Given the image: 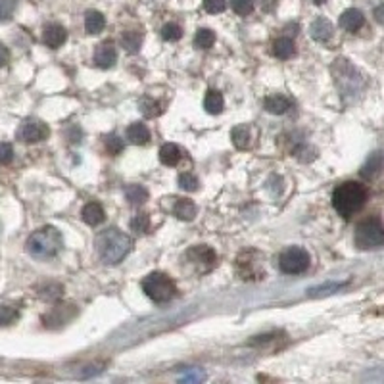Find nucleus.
<instances>
[{"label":"nucleus","instance_id":"nucleus-1","mask_svg":"<svg viewBox=\"0 0 384 384\" xmlns=\"http://www.w3.org/2000/svg\"><path fill=\"white\" fill-rule=\"evenodd\" d=\"M332 77L336 81L340 97L344 102L352 104L365 91V77L359 73L358 67H353L352 62L346 58L334 60L331 65Z\"/></svg>","mask_w":384,"mask_h":384},{"label":"nucleus","instance_id":"nucleus-2","mask_svg":"<svg viewBox=\"0 0 384 384\" xmlns=\"http://www.w3.org/2000/svg\"><path fill=\"white\" fill-rule=\"evenodd\" d=\"M98 258L104 261L106 265H116L119 261L125 260V256L129 254L133 248V241L125 235L124 231L111 227L102 231L94 241Z\"/></svg>","mask_w":384,"mask_h":384},{"label":"nucleus","instance_id":"nucleus-3","mask_svg":"<svg viewBox=\"0 0 384 384\" xmlns=\"http://www.w3.org/2000/svg\"><path fill=\"white\" fill-rule=\"evenodd\" d=\"M62 248H64V236L53 225L37 229L35 233L29 235L26 244V250L29 252V256L40 261L56 258L62 252Z\"/></svg>","mask_w":384,"mask_h":384},{"label":"nucleus","instance_id":"nucleus-4","mask_svg":"<svg viewBox=\"0 0 384 384\" xmlns=\"http://www.w3.org/2000/svg\"><path fill=\"white\" fill-rule=\"evenodd\" d=\"M365 202H367V189L356 181L342 182L332 194V206L344 219H350L352 215L358 214Z\"/></svg>","mask_w":384,"mask_h":384},{"label":"nucleus","instance_id":"nucleus-5","mask_svg":"<svg viewBox=\"0 0 384 384\" xmlns=\"http://www.w3.org/2000/svg\"><path fill=\"white\" fill-rule=\"evenodd\" d=\"M143 290L152 302L165 304L175 294V280L171 279L170 275L162 273V271H154V273L146 275L143 279Z\"/></svg>","mask_w":384,"mask_h":384},{"label":"nucleus","instance_id":"nucleus-6","mask_svg":"<svg viewBox=\"0 0 384 384\" xmlns=\"http://www.w3.org/2000/svg\"><path fill=\"white\" fill-rule=\"evenodd\" d=\"M356 246L361 250L384 246V223L378 217H367L356 229Z\"/></svg>","mask_w":384,"mask_h":384},{"label":"nucleus","instance_id":"nucleus-7","mask_svg":"<svg viewBox=\"0 0 384 384\" xmlns=\"http://www.w3.org/2000/svg\"><path fill=\"white\" fill-rule=\"evenodd\" d=\"M279 267L280 271L287 275L304 273L307 267H309V254H307L304 248H287V250L279 256Z\"/></svg>","mask_w":384,"mask_h":384},{"label":"nucleus","instance_id":"nucleus-8","mask_svg":"<svg viewBox=\"0 0 384 384\" xmlns=\"http://www.w3.org/2000/svg\"><path fill=\"white\" fill-rule=\"evenodd\" d=\"M48 133H50V129H48V125L45 121H40V119H27L18 129V138H20L21 143L27 144L40 143V141H45L48 137Z\"/></svg>","mask_w":384,"mask_h":384},{"label":"nucleus","instance_id":"nucleus-9","mask_svg":"<svg viewBox=\"0 0 384 384\" xmlns=\"http://www.w3.org/2000/svg\"><path fill=\"white\" fill-rule=\"evenodd\" d=\"M187 258H189L190 261L198 263L200 271H208V269H212V267L215 265V261H217V258H215V252L208 246L190 248L189 252H187Z\"/></svg>","mask_w":384,"mask_h":384},{"label":"nucleus","instance_id":"nucleus-10","mask_svg":"<svg viewBox=\"0 0 384 384\" xmlns=\"http://www.w3.org/2000/svg\"><path fill=\"white\" fill-rule=\"evenodd\" d=\"M75 312H77V309H75V306H72V304H62V306L54 307L48 315H45V325L54 327V323H56V327L64 325V323L70 321V317L75 315Z\"/></svg>","mask_w":384,"mask_h":384},{"label":"nucleus","instance_id":"nucleus-11","mask_svg":"<svg viewBox=\"0 0 384 384\" xmlns=\"http://www.w3.org/2000/svg\"><path fill=\"white\" fill-rule=\"evenodd\" d=\"M67 39V31L60 23H48L43 31V40L46 46L50 48H60Z\"/></svg>","mask_w":384,"mask_h":384},{"label":"nucleus","instance_id":"nucleus-12","mask_svg":"<svg viewBox=\"0 0 384 384\" xmlns=\"http://www.w3.org/2000/svg\"><path fill=\"white\" fill-rule=\"evenodd\" d=\"M116 60H118V54H116V48H114L110 40L102 43V45L97 48V53H94V64H97L98 67H102V70L111 67V65L116 64Z\"/></svg>","mask_w":384,"mask_h":384},{"label":"nucleus","instance_id":"nucleus-13","mask_svg":"<svg viewBox=\"0 0 384 384\" xmlns=\"http://www.w3.org/2000/svg\"><path fill=\"white\" fill-rule=\"evenodd\" d=\"M365 23L363 13L356 10V8H350V10H346L342 16H340V27L346 29V31L350 33H358Z\"/></svg>","mask_w":384,"mask_h":384},{"label":"nucleus","instance_id":"nucleus-14","mask_svg":"<svg viewBox=\"0 0 384 384\" xmlns=\"http://www.w3.org/2000/svg\"><path fill=\"white\" fill-rule=\"evenodd\" d=\"M81 217H83V221H85L87 225L97 227V225H100V223L106 219L104 208L98 202H89L85 208H83V212H81Z\"/></svg>","mask_w":384,"mask_h":384},{"label":"nucleus","instance_id":"nucleus-15","mask_svg":"<svg viewBox=\"0 0 384 384\" xmlns=\"http://www.w3.org/2000/svg\"><path fill=\"white\" fill-rule=\"evenodd\" d=\"M290 100L287 97H282V94H271V97H267L263 100V108L267 111H271L275 116H280V114H287L290 110Z\"/></svg>","mask_w":384,"mask_h":384},{"label":"nucleus","instance_id":"nucleus-16","mask_svg":"<svg viewBox=\"0 0 384 384\" xmlns=\"http://www.w3.org/2000/svg\"><path fill=\"white\" fill-rule=\"evenodd\" d=\"M312 37L315 40H319V43H325V40H329L332 37V33H334V29H332V23L329 20H325V18H317V20L312 23Z\"/></svg>","mask_w":384,"mask_h":384},{"label":"nucleus","instance_id":"nucleus-17","mask_svg":"<svg viewBox=\"0 0 384 384\" xmlns=\"http://www.w3.org/2000/svg\"><path fill=\"white\" fill-rule=\"evenodd\" d=\"M181 158H182L181 146H177V144H173V143L163 144L162 150H160V160H162L163 165H168V168L177 165Z\"/></svg>","mask_w":384,"mask_h":384},{"label":"nucleus","instance_id":"nucleus-18","mask_svg":"<svg viewBox=\"0 0 384 384\" xmlns=\"http://www.w3.org/2000/svg\"><path fill=\"white\" fill-rule=\"evenodd\" d=\"M196 204L189 198H181V200H177L175 206H173V214L175 217L182 219V221H190V219H194L196 217Z\"/></svg>","mask_w":384,"mask_h":384},{"label":"nucleus","instance_id":"nucleus-19","mask_svg":"<svg viewBox=\"0 0 384 384\" xmlns=\"http://www.w3.org/2000/svg\"><path fill=\"white\" fill-rule=\"evenodd\" d=\"M127 138L129 143L137 144V146H143L150 141V131L144 124H131L127 127Z\"/></svg>","mask_w":384,"mask_h":384},{"label":"nucleus","instance_id":"nucleus-20","mask_svg":"<svg viewBox=\"0 0 384 384\" xmlns=\"http://www.w3.org/2000/svg\"><path fill=\"white\" fill-rule=\"evenodd\" d=\"M383 170H384V152H377V154H373V156L367 160V163L363 165V170H361V175L373 179V177H377Z\"/></svg>","mask_w":384,"mask_h":384},{"label":"nucleus","instance_id":"nucleus-21","mask_svg":"<svg viewBox=\"0 0 384 384\" xmlns=\"http://www.w3.org/2000/svg\"><path fill=\"white\" fill-rule=\"evenodd\" d=\"M106 27V18L97 10H91V12L85 13V29L87 33H91V35H98V33H102V29Z\"/></svg>","mask_w":384,"mask_h":384},{"label":"nucleus","instance_id":"nucleus-22","mask_svg":"<svg viewBox=\"0 0 384 384\" xmlns=\"http://www.w3.org/2000/svg\"><path fill=\"white\" fill-rule=\"evenodd\" d=\"M273 53L277 58L287 60V58H290V56H294V53H296V46H294L292 39H288V37H280V39L275 40Z\"/></svg>","mask_w":384,"mask_h":384},{"label":"nucleus","instance_id":"nucleus-23","mask_svg":"<svg viewBox=\"0 0 384 384\" xmlns=\"http://www.w3.org/2000/svg\"><path fill=\"white\" fill-rule=\"evenodd\" d=\"M125 198L129 200L133 206H143L148 200V190L141 187V185H129L125 189Z\"/></svg>","mask_w":384,"mask_h":384},{"label":"nucleus","instance_id":"nucleus-24","mask_svg":"<svg viewBox=\"0 0 384 384\" xmlns=\"http://www.w3.org/2000/svg\"><path fill=\"white\" fill-rule=\"evenodd\" d=\"M204 108L208 114H219L223 110V94L219 91H208L206 98H204Z\"/></svg>","mask_w":384,"mask_h":384},{"label":"nucleus","instance_id":"nucleus-25","mask_svg":"<svg viewBox=\"0 0 384 384\" xmlns=\"http://www.w3.org/2000/svg\"><path fill=\"white\" fill-rule=\"evenodd\" d=\"M121 45L127 53L135 54L138 53V48L143 45V33L138 31H127L124 33V37H121Z\"/></svg>","mask_w":384,"mask_h":384},{"label":"nucleus","instance_id":"nucleus-26","mask_svg":"<svg viewBox=\"0 0 384 384\" xmlns=\"http://www.w3.org/2000/svg\"><path fill=\"white\" fill-rule=\"evenodd\" d=\"M231 138H233V143H235L236 148H248V144H250V127L246 125H238L235 129L231 131Z\"/></svg>","mask_w":384,"mask_h":384},{"label":"nucleus","instance_id":"nucleus-27","mask_svg":"<svg viewBox=\"0 0 384 384\" xmlns=\"http://www.w3.org/2000/svg\"><path fill=\"white\" fill-rule=\"evenodd\" d=\"M342 287L340 282H327V285H319V287H313L307 290V296L309 298H325V296H331L334 294L339 288Z\"/></svg>","mask_w":384,"mask_h":384},{"label":"nucleus","instance_id":"nucleus-28","mask_svg":"<svg viewBox=\"0 0 384 384\" xmlns=\"http://www.w3.org/2000/svg\"><path fill=\"white\" fill-rule=\"evenodd\" d=\"M215 43V33L209 31V29H200V31L196 33L194 37V45L198 46V48H212Z\"/></svg>","mask_w":384,"mask_h":384},{"label":"nucleus","instance_id":"nucleus-29","mask_svg":"<svg viewBox=\"0 0 384 384\" xmlns=\"http://www.w3.org/2000/svg\"><path fill=\"white\" fill-rule=\"evenodd\" d=\"M204 378H206V375H204V371H200V369H189V371H185L179 377V380H177V384H202Z\"/></svg>","mask_w":384,"mask_h":384},{"label":"nucleus","instance_id":"nucleus-30","mask_svg":"<svg viewBox=\"0 0 384 384\" xmlns=\"http://www.w3.org/2000/svg\"><path fill=\"white\" fill-rule=\"evenodd\" d=\"M138 108H141L143 116H146V118H156L158 114L162 111L156 100H152V98H148V97L141 98V104H138Z\"/></svg>","mask_w":384,"mask_h":384},{"label":"nucleus","instance_id":"nucleus-31","mask_svg":"<svg viewBox=\"0 0 384 384\" xmlns=\"http://www.w3.org/2000/svg\"><path fill=\"white\" fill-rule=\"evenodd\" d=\"M131 229L135 231V233H138V235H143V233H146L150 229V219L146 214H138L135 215L133 219H131Z\"/></svg>","mask_w":384,"mask_h":384},{"label":"nucleus","instance_id":"nucleus-32","mask_svg":"<svg viewBox=\"0 0 384 384\" xmlns=\"http://www.w3.org/2000/svg\"><path fill=\"white\" fill-rule=\"evenodd\" d=\"M39 294L45 300H56L62 296V287L56 282H46L45 287H39Z\"/></svg>","mask_w":384,"mask_h":384},{"label":"nucleus","instance_id":"nucleus-33","mask_svg":"<svg viewBox=\"0 0 384 384\" xmlns=\"http://www.w3.org/2000/svg\"><path fill=\"white\" fill-rule=\"evenodd\" d=\"M162 37L163 40H179L182 37L181 26H177V23H165V26L162 27Z\"/></svg>","mask_w":384,"mask_h":384},{"label":"nucleus","instance_id":"nucleus-34","mask_svg":"<svg viewBox=\"0 0 384 384\" xmlns=\"http://www.w3.org/2000/svg\"><path fill=\"white\" fill-rule=\"evenodd\" d=\"M231 8L238 16H248L254 10V0H231Z\"/></svg>","mask_w":384,"mask_h":384},{"label":"nucleus","instance_id":"nucleus-35","mask_svg":"<svg viewBox=\"0 0 384 384\" xmlns=\"http://www.w3.org/2000/svg\"><path fill=\"white\" fill-rule=\"evenodd\" d=\"M179 187H181L182 190H187V192H194V190H198V187H200V182H198V179H196L194 175L182 173V175L179 177Z\"/></svg>","mask_w":384,"mask_h":384},{"label":"nucleus","instance_id":"nucleus-36","mask_svg":"<svg viewBox=\"0 0 384 384\" xmlns=\"http://www.w3.org/2000/svg\"><path fill=\"white\" fill-rule=\"evenodd\" d=\"M18 0H0V21L10 20L16 12Z\"/></svg>","mask_w":384,"mask_h":384},{"label":"nucleus","instance_id":"nucleus-37","mask_svg":"<svg viewBox=\"0 0 384 384\" xmlns=\"http://www.w3.org/2000/svg\"><path fill=\"white\" fill-rule=\"evenodd\" d=\"M20 317L18 309H13L10 306H0V327L2 325H10L13 321Z\"/></svg>","mask_w":384,"mask_h":384},{"label":"nucleus","instance_id":"nucleus-38","mask_svg":"<svg viewBox=\"0 0 384 384\" xmlns=\"http://www.w3.org/2000/svg\"><path fill=\"white\" fill-rule=\"evenodd\" d=\"M106 150H108V154L111 156H116L119 154L121 150H124V141L118 137V135H110V137H106Z\"/></svg>","mask_w":384,"mask_h":384},{"label":"nucleus","instance_id":"nucleus-39","mask_svg":"<svg viewBox=\"0 0 384 384\" xmlns=\"http://www.w3.org/2000/svg\"><path fill=\"white\" fill-rule=\"evenodd\" d=\"M13 160V148L10 143H0V165H6Z\"/></svg>","mask_w":384,"mask_h":384},{"label":"nucleus","instance_id":"nucleus-40","mask_svg":"<svg viewBox=\"0 0 384 384\" xmlns=\"http://www.w3.org/2000/svg\"><path fill=\"white\" fill-rule=\"evenodd\" d=\"M225 6V0H204V10L208 13H221Z\"/></svg>","mask_w":384,"mask_h":384},{"label":"nucleus","instance_id":"nucleus-41","mask_svg":"<svg viewBox=\"0 0 384 384\" xmlns=\"http://www.w3.org/2000/svg\"><path fill=\"white\" fill-rule=\"evenodd\" d=\"M363 384H384V369H377L367 375Z\"/></svg>","mask_w":384,"mask_h":384},{"label":"nucleus","instance_id":"nucleus-42","mask_svg":"<svg viewBox=\"0 0 384 384\" xmlns=\"http://www.w3.org/2000/svg\"><path fill=\"white\" fill-rule=\"evenodd\" d=\"M8 60H10V53H8V48L4 45H0V67H4L8 64Z\"/></svg>","mask_w":384,"mask_h":384},{"label":"nucleus","instance_id":"nucleus-43","mask_svg":"<svg viewBox=\"0 0 384 384\" xmlns=\"http://www.w3.org/2000/svg\"><path fill=\"white\" fill-rule=\"evenodd\" d=\"M375 20H377L380 26H384V4L375 8Z\"/></svg>","mask_w":384,"mask_h":384}]
</instances>
